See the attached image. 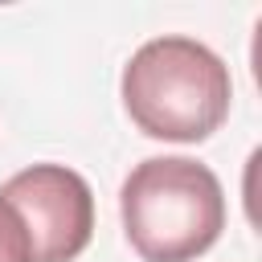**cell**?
Segmentation results:
<instances>
[{"label":"cell","mask_w":262,"mask_h":262,"mask_svg":"<svg viewBox=\"0 0 262 262\" xmlns=\"http://www.w3.org/2000/svg\"><path fill=\"white\" fill-rule=\"evenodd\" d=\"M0 262H29V242L16 213L0 201Z\"/></svg>","instance_id":"cell-4"},{"label":"cell","mask_w":262,"mask_h":262,"mask_svg":"<svg viewBox=\"0 0 262 262\" xmlns=\"http://www.w3.org/2000/svg\"><path fill=\"white\" fill-rule=\"evenodd\" d=\"M0 201L25 229L29 262H74L94 237V192L66 164H33L8 176Z\"/></svg>","instance_id":"cell-3"},{"label":"cell","mask_w":262,"mask_h":262,"mask_svg":"<svg viewBox=\"0 0 262 262\" xmlns=\"http://www.w3.org/2000/svg\"><path fill=\"white\" fill-rule=\"evenodd\" d=\"M119 217L143 262H196L225 229V188L201 160L147 156L119 188Z\"/></svg>","instance_id":"cell-2"},{"label":"cell","mask_w":262,"mask_h":262,"mask_svg":"<svg viewBox=\"0 0 262 262\" xmlns=\"http://www.w3.org/2000/svg\"><path fill=\"white\" fill-rule=\"evenodd\" d=\"M127 119L164 143L209 139L233 102L229 66L196 37H151L143 41L119 78Z\"/></svg>","instance_id":"cell-1"}]
</instances>
